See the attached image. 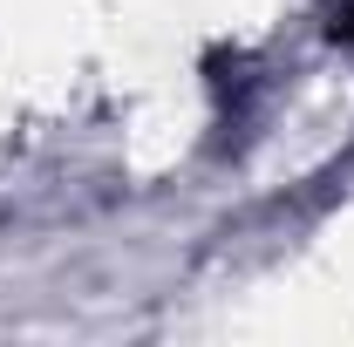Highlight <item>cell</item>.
I'll list each match as a JSON object with an SVG mask.
<instances>
[{
	"instance_id": "1",
	"label": "cell",
	"mask_w": 354,
	"mask_h": 347,
	"mask_svg": "<svg viewBox=\"0 0 354 347\" xmlns=\"http://www.w3.org/2000/svg\"><path fill=\"white\" fill-rule=\"evenodd\" d=\"M334 35H348V41H354V7H348V21H334Z\"/></svg>"
}]
</instances>
